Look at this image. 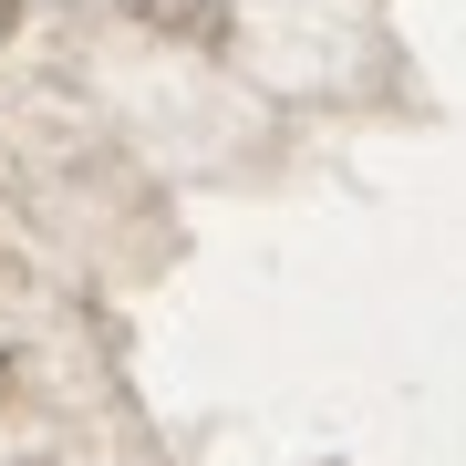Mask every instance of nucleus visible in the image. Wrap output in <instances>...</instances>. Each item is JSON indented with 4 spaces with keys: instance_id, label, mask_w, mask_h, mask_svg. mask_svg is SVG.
<instances>
[{
    "instance_id": "obj_1",
    "label": "nucleus",
    "mask_w": 466,
    "mask_h": 466,
    "mask_svg": "<svg viewBox=\"0 0 466 466\" xmlns=\"http://www.w3.org/2000/svg\"><path fill=\"white\" fill-rule=\"evenodd\" d=\"M135 11H146L156 32H187V42H218V32H228V11H218V0H135Z\"/></svg>"
},
{
    "instance_id": "obj_2",
    "label": "nucleus",
    "mask_w": 466,
    "mask_h": 466,
    "mask_svg": "<svg viewBox=\"0 0 466 466\" xmlns=\"http://www.w3.org/2000/svg\"><path fill=\"white\" fill-rule=\"evenodd\" d=\"M0 42H11V0H0Z\"/></svg>"
}]
</instances>
